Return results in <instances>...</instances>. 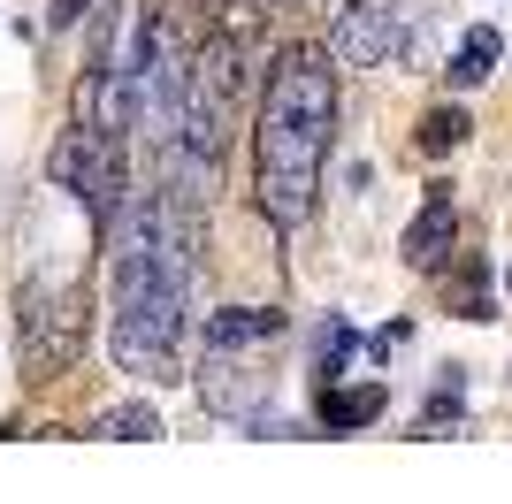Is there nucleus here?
Here are the masks:
<instances>
[{"instance_id": "nucleus-1", "label": "nucleus", "mask_w": 512, "mask_h": 504, "mask_svg": "<svg viewBox=\"0 0 512 504\" xmlns=\"http://www.w3.org/2000/svg\"><path fill=\"white\" fill-rule=\"evenodd\" d=\"M329 130H337V54L329 46H283L253 130V184H260V214L276 230H299L314 214Z\"/></svg>"}, {"instance_id": "nucleus-4", "label": "nucleus", "mask_w": 512, "mask_h": 504, "mask_svg": "<svg viewBox=\"0 0 512 504\" xmlns=\"http://www.w3.org/2000/svg\"><path fill=\"white\" fill-rule=\"evenodd\" d=\"M54 184H62L69 199H77V207H85L92 222L107 230V222L123 214V199H130V176H123V138L77 115V130H69L62 146H54Z\"/></svg>"}, {"instance_id": "nucleus-2", "label": "nucleus", "mask_w": 512, "mask_h": 504, "mask_svg": "<svg viewBox=\"0 0 512 504\" xmlns=\"http://www.w3.org/2000/svg\"><path fill=\"white\" fill-rule=\"evenodd\" d=\"M184 329H192V237L169 245L146 268H115V314H107V352L123 375L176 382L184 367Z\"/></svg>"}, {"instance_id": "nucleus-3", "label": "nucleus", "mask_w": 512, "mask_h": 504, "mask_svg": "<svg viewBox=\"0 0 512 504\" xmlns=\"http://www.w3.org/2000/svg\"><path fill=\"white\" fill-rule=\"evenodd\" d=\"M245 39L237 31H214L207 46L192 54V84H184V123H176V153L199 168L222 161L230 146V123H237V100H245Z\"/></svg>"}, {"instance_id": "nucleus-5", "label": "nucleus", "mask_w": 512, "mask_h": 504, "mask_svg": "<svg viewBox=\"0 0 512 504\" xmlns=\"http://www.w3.org/2000/svg\"><path fill=\"white\" fill-rule=\"evenodd\" d=\"M16 336H23V367L31 375H62L69 359L85 352V291L77 283H23V306H16Z\"/></svg>"}, {"instance_id": "nucleus-11", "label": "nucleus", "mask_w": 512, "mask_h": 504, "mask_svg": "<svg viewBox=\"0 0 512 504\" xmlns=\"http://www.w3.org/2000/svg\"><path fill=\"white\" fill-rule=\"evenodd\" d=\"M497 54H505V39H497L490 23H474L467 39H459V54H451V84H459V92H474V84L497 69Z\"/></svg>"}, {"instance_id": "nucleus-6", "label": "nucleus", "mask_w": 512, "mask_h": 504, "mask_svg": "<svg viewBox=\"0 0 512 504\" xmlns=\"http://www.w3.org/2000/svg\"><path fill=\"white\" fill-rule=\"evenodd\" d=\"M329 54H337L344 69H375V62H390L398 54V16L390 8H344L337 16V31H329Z\"/></svg>"}, {"instance_id": "nucleus-7", "label": "nucleus", "mask_w": 512, "mask_h": 504, "mask_svg": "<svg viewBox=\"0 0 512 504\" xmlns=\"http://www.w3.org/2000/svg\"><path fill=\"white\" fill-rule=\"evenodd\" d=\"M283 314L276 306H222L207 314V352H253V344H276Z\"/></svg>"}, {"instance_id": "nucleus-8", "label": "nucleus", "mask_w": 512, "mask_h": 504, "mask_svg": "<svg viewBox=\"0 0 512 504\" xmlns=\"http://www.w3.org/2000/svg\"><path fill=\"white\" fill-rule=\"evenodd\" d=\"M390 405L383 382H360V390H337V382H321V428L329 436H352V428H367V420Z\"/></svg>"}, {"instance_id": "nucleus-12", "label": "nucleus", "mask_w": 512, "mask_h": 504, "mask_svg": "<svg viewBox=\"0 0 512 504\" xmlns=\"http://www.w3.org/2000/svg\"><path fill=\"white\" fill-rule=\"evenodd\" d=\"M459 138H467V115H459V107H428L421 115V153H451Z\"/></svg>"}, {"instance_id": "nucleus-9", "label": "nucleus", "mask_w": 512, "mask_h": 504, "mask_svg": "<svg viewBox=\"0 0 512 504\" xmlns=\"http://www.w3.org/2000/svg\"><path fill=\"white\" fill-rule=\"evenodd\" d=\"M444 245H451V191L436 184V191H428V207H421V222L406 230V260H413V268H436Z\"/></svg>"}, {"instance_id": "nucleus-10", "label": "nucleus", "mask_w": 512, "mask_h": 504, "mask_svg": "<svg viewBox=\"0 0 512 504\" xmlns=\"http://www.w3.org/2000/svg\"><path fill=\"white\" fill-rule=\"evenodd\" d=\"M85 436H100V443H153V436H161V413H153L146 398H130V405H107V413H92V420H85Z\"/></svg>"}, {"instance_id": "nucleus-13", "label": "nucleus", "mask_w": 512, "mask_h": 504, "mask_svg": "<svg viewBox=\"0 0 512 504\" xmlns=\"http://www.w3.org/2000/svg\"><path fill=\"white\" fill-rule=\"evenodd\" d=\"M344 359H352V329H344V321H329V329H321V382H337Z\"/></svg>"}]
</instances>
